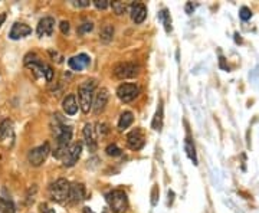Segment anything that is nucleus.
I'll list each match as a JSON object with an SVG mask.
<instances>
[{"label": "nucleus", "instance_id": "nucleus-1", "mask_svg": "<svg viewBox=\"0 0 259 213\" xmlns=\"http://www.w3.org/2000/svg\"><path fill=\"white\" fill-rule=\"evenodd\" d=\"M95 88H97V79H87L85 82H82L79 85V90H78L79 107L85 114H88L90 110L93 108V98Z\"/></svg>", "mask_w": 259, "mask_h": 213}, {"label": "nucleus", "instance_id": "nucleus-2", "mask_svg": "<svg viewBox=\"0 0 259 213\" xmlns=\"http://www.w3.org/2000/svg\"><path fill=\"white\" fill-rule=\"evenodd\" d=\"M69 182L66 179H58L49 186V196L54 202L64 203L69 199Z\"/></svg>", "mask_w": 259, "mask_h": 213}, {"label": "nucleus", "instance_id": "nucleus-3", "mask_svg": "<svg viewBox=\"0 0 259 213\" xmlns=\"http://www.w3.org/2000/svg\"><path fill=\"white\" fill-rule=\"evenodd\" d=\"M105 199L114 213H124L129 209V197L123 190H112L105 194Z\"/></svg>", "mask_w": 259, "mask_h": 213}, {"label": "nucleus", "instance_id": "nucleus-4", "mask_svg": "<svg viewBox=\"0 0 259 213\" xmlns=\"http://www.w3.org/2000/svg\"><path fill=\"white\" fill-rule=\"evenodd\" d=\"M49 152H51V147H49L48 143L39 146L36 149H32V150L29 152V154H28V161H29V164H31V166H35V167H39V166L46 160Z\"/></svg>", "mask_w": 259, "mask_h": 213}, {"label": "nucleus", "instance_id": "nucleus-5", "mask_svg": "<svg viewBox=\"0 0 259 213\" xmlns=\"http://www.w3.org/2000/svg\"><path fill=\"white\" fill-rule=\"evenodd\" d=\"M140 68L138 65L132 63V62H121L114 68V75L120 79H129L138 75Z\"/></svg>", "mask_w": 259, "mask_h": 213}, {"label": "nucleus", "instance_id": "nucleus-6", "mask_svg": "<svg viewBox=\"0 0 259 213\" xmlns=\"http://www.w3.org/2000/svg\"><path fill=\"white\" fill-rule=\"evenodd\" d=\"M140 94V87L135 84H121L117 88V97L123 102H131L132 99L138 97Z\"/></svg>", "mask_w": 259, "mask_h": 213}, {"label": "nucleus", "instance_id": "nucleus-7", "mask_svg": "<svg viewBox=\"0 0 259 213\" xmlns=\"http://www.w3.org/2000/svg\"><path fill=\"white\" fill-rule=\"evenodd\" d=\"M81 153H82V144L81 143H75L74 146H71L68 149L66 154L62 158L64 166L65 167H72V166H75V163H78V160L81 157Z\"/></svg>", "mask_w": 259, "mask_h": 213}, {"label": "nucleus", "instance_id": "nucleus-8", "mask_svg": "<svg viewBox=\"0 0 259 213\" xmlns=\"http://www.w3.org/2000/svg\"><path fill=\"white\" fill-rule=\"evenodd\" d=\"M25 65H26L28 68H31L33 72H36L37 75L43 77L45 69H46V63H43L36 54H28V55L25 57Z\"/></svg>", "mask_w": 259, "mask_h": 213}, {"label": "nucleus", "instance_id": "nucleus-9", "mask_svg": "<svg viewBox=\"0 0 259 213\" xmlns=\"http://www.w3.org/2000/svg\"><path fill=\"white\" fill-rule=\"evenodd\" d=\"M54 29H55V19L51 18V16H46V18L39 20V23H37V36H40V38H43V36H51V35L54 33Z\"/></svg>", "mask_w": 259, "mask_h": 213}, {"label": "nucleus", "instance_id": "nucleus-10", "mask_svg": "<svg viewBox=\"0 0 259 213\" xmlns=\"http://www.w3.org/2000/svg\"><path fill=\"white\" fill-rule=\"evenodd\" d=\"M32 33V28L26 23H22V22H16L12 29H10V33H9V38L13 39V40H18V39L25 38V36H29Z\"/></svg>", "mask_w": 259, "mask_h": 213}, {"label": "nucleus", "instance_id": "nucleus-11", "mask_svg": "<svg viewBox=\"0 0 259 213\" xmlns=\"http://www.w3.org/2000/svg\"><path fill=\"white\" fill-rule=\"evenodd\" d=\"M108 98H110V94H108V90L107 88H101L97 94V97L94 99L93 104V110L95 114H99L105 110V105L108 102Z\"/></svg>", "mask_w": 259, "mask_h": 213}, {"label": "nucleus", "instance_id": "nucleus-12", "mask_svg": "<svg viewBox=\"0 0 259 213\" xmlns=\"http://www.w3.org/2000/svg\"><path fill=\"white\" fill-rule=\"evenodd\" d=\"M144 143H146L144 136H143L141 130H138V128L132 130L129 136H127V144H129V147L131 150H140V149H143Z\"/></svg>", "mask_w": 259, "mask_h": 213}, {"label": "nucleus", "instance_id": "nucleus-13", "mask_svg": "<svg viewBox=\"0 0 259 213\" xmlns=\"http://www.w3.org/2000/svg\"><path fill=\"white\" fill-rule=\"evenodd\" d=\"M84 138H85V143H87V147L91 153L97 152V137H95V130H94L93 124H85L84 127Z\"/></svg>", "mask_w": 259, "mask_h": 213}, {"label": "nucleus", "instance_id": "nucleus-14", "mask_svg": "<svg viewBox=\"0 0 259 213\" xmlns=\"http://www.w3.org/2000/svg\"><path fill=\"white\" fill-rule=\"evenodd\" d=\"M90 57L88 55H85V54H79V55H76V57H72V58L68 61V65H69V68L71 69H74V71H82L84 68H87L88 65H90Z\"/></svg>", "mask_w": 259, "mask_h": 213}, {"label": "nucleus", "instance_id": "nucleus-15", "mask_svg": "<svg viewBox=\"0 0 259 213\" xmlns=\"http://www.w3.org/2000/svg\"><path fill=\"white\" fill-rule=\"evenodd\" d=\"M147 16V7L143 3H134L131 6V19L134 23H143Z\"/></svg>", "mask_w": 259, "mask_h": 213}, {"label": "nucleus", "instance_id": "nucleus-16", "mask_svg": "<svg viewBox=\"0 0 259 213\" xmlns=\"http://www.w3.org/2000/svg\"><path fill=\"white\" fill-rule=\"evenodd\" d=\"M85 197V186L82 183H74L69 187V199L72 203H79Z\"/></svg>", "mask_w": 259, "mask_h": 213}, {"label": "nucleus", "instance_id": "nucleus-17", "mask_svg": "<svg viewBox=\"0 0 259 213\" xmlns=\"http://www.w3.org/2000/svg\"><path fill=\"white\" fill-rule=\"evenodd\" d=\"M62 108H64V111H65L68 116H75V114H76L79 105H78V101H76L75 94H69V95H66V97L64 98V101H62Z\"/></svg>", "mask_w": 259, "mask_h": 213}, {"label": "nucleus", "instance_id": "nucleus-18", "mask_svg": "<svg viewBox=\"0 0 259 213\" xmlns=\"http://www.w3.org/2000/svg\"><path fill=\"white\" fill-rule=\"evenodd\" d=\"M151 127H153L154 130H157V131H160L162 127H163V102H162V101L159 102L157 113H156V117H154V120H153V122H151Z\"/></svg>", "mask_w": 259, "mask_h": 213}, {"label": "nucleus", "instance_id": "nucleus-19", "mask_svg": "<svg viewBox=\"0 0 259 213\" xmlns=\"http://www.w3.org/2000/svg\"><path fill=\"white\" fill-rule=\"evenodd\" d=\"M185 150H186V154L189 155V158L193 161V164L197 166V155H196V150H194V146H193V143H192V140H190L189 137L185 140Z\"/></svg>", "mask_w": 259, "mask_h": 213}, {"label": "nucleus", "instance_id": "nucleus-20", "mask_svg": "<svg viewBox=\"0 0 259 213\" xmlns=\"http://www.w3.org/2000/svg\"><path fill=\"white\" fill-rule=\"evenodd\" d=\"M132 121H134L132 113H130V111L123 113L121 117H120V121H118V128H120V130H126V128H129L130 125L132 124Z\"/></svg>", "mask_w": 259, "mask_h": 213}, {"label": "nucleus", "instance_id": "nucleus-21", "mask_svg": "<svg viewBox=\"0 0 259 213\" xmlns=\"http://www.w3.org/2000/svg\"><path fill=\"white\" fill-rule=\"evenodd\" d=\"M114 36V28H112V25H104L102 26V29H101V32H99V38L101 40H104V42H110Z\"/></svg>", "mask_w": 259, "mask_h": 213}, {"label": "nucleus", "instance_id": "nucleus-22", "mask_svg": "<svg viewBox=\"0 0 259 213\" xmlns=\"http://www.w3.org/2000/svg\"><path fill=\"white\" fill-rule=\"evenodd\" d=\"M159 19L163 22V25H164L167 32H170V30H171V18H170V13L167 12L166 9H163V10L159 13Z\"/></svg>", "mask_w": 259, "mask_h": 213}, {"label": "nucleus", "instance_id": "nucleus-23", "mask_svg": "<svg viewBox=\"0 0 259 213\" xmlns=\"http://www.w3.org/2000/svg\"><path fill=\"white\" fill-rule=\"evenodd\" d=\"M0 213H15V206L12 202L0 197Z\"/></svg>", "mask_w": 259, "mask_h": 213}, {"label": "nucleus", "instance_id": "nucleus-24", "mask_svg": "<svg viewBox=\"0 0 259 213\" xmlns=\"http://www.w3.org/2000/svg\"><path fill=\"white\" fill-rule=\"evenodd\" d=\"M111 6L117 15H124L127 13V9H129V6L124 1H112Z\"/></svg>", "mask_w": 259, "mask_h": 213}, {"label": "nucleus", "instance_id": "nucleus-25", "mask_svg": "<svg viewBox=\"0 0 259 213\" xmlns=\"http://www.w3.org/2000/svg\"><path fill=\"white\" fill-rule=\"evenodd\" d=\"M9 131H10V122L7 120L3 121V122H0V140L7 136Z\"/></svg>", "mask_w": 259, "mask_h": 213}, {"label": "nucleus", "instance_id": "nucleus-26", "mask_svg": "<svg viewBox=\"0 0 259 213\" xmlns=\"http://www.w3.org/2000/svg\"><path fill=\"white\" fill-rule=\"evenodd\" d=\"M239 18H241L243 22H246V20L251 19V18H252V12H251V9H249V7H246V6L241 7V10H239Z\"/></svg>", "mask_w": 259, "mask_h": 213}, {"label": "nucleus", "instance_id": "nucleus-27", "mask_svg": "<svg viewBox=\"0 0 259 213\" xmlns=\"http://www.w3.org/2000/svg\"><path fill=\"white\" fill-rule=\"evenodd\" d=\"M105 152H107V154L112 155V157H117V155L121 154V150H120V147H118L117 144H110V146L105 149Z\"/></svg>", "mask_w": 259, "mask_h": 213}, {"label": "nucleus", "instance_id": "nucleus-28", "mask_svg": "<svg viewBox=\"0 0 259 213\" xmlns=\"http://www.w3.org/2000/svg\"><path fill=\"white\" fill-rule=\"evenodd\" d=\"M94 29V25L91 22H85V23H82L81 26H79V29H78V32L79 33H87V32H91Z\"/></svg>", "mask_w": 259, "mask_h": 213}, {"label": "nucleus", "instance_id": "nucleus-29", "mask_svg": "<svg viewBox=\"0 0 259 213\" xmlns=\"http://www.w3.org/2000/svg\"><path fill=\"white\" fill-rule=\"evenodd\" d=\"M94 4H95V7L97 9H107L108 6H110V1L108 0H94Z\"/></svg>", "mask_w": 259, "mask_h": 213}, {"label": "nucleus", "instance_id": "nucleus-30", "mask_svg": "<svg viewBox=\"0 0 259 213\" xmlns=\"http://www.w3.org/2000/svg\"><path fill=\"white\" fill-rule=\"evenodd\" d=\"M59 28H61V32H62L64 35H66V33L69 32V22L62 20V22H61V25H59Z\"/></svg>", "mask_w": 259, "mask_h": 213}, {"label": "nucleus", "instance_id": "nucleus-31", "mask_svg": "<svg viewBox=\"0 0 259 213\" xmlns=\"http://www.w3.org/2000/svg\"><path fill=\"white\" fill-rule=\"evenodd\" d=\"M39 211H40V213H55V209H52V208L48 206L46 203H42V205L39 206Z\"/></svg>", "mask_w": 259, "mask_h": 213}, {"label": "nucleus", "instance_id": "nucleus-32", "mask_svg": "<svg viewBox=\"0 0 259 213\" xmlns=\"http://www.w3.org/2000/svg\"><path fill=\"white\" fill-rule=\"evenodd\" d=\"M75 4L79 6V7H85V6H90V1H88V0H79V1H76Z\"/></svg>", "mask_w": 259, "mask_h": 213}, {"label": "nucleus", "instance_id": "nucleus-33", "mask_svg": "<svg viewBox=\"0 0 259 213\" xmlns=\"http://www.w3.org/2000/svg\"><path fill=\"white\" fill-rule=\"evenodd\" d=\"M156 193H157V187L154 186V187H153V200H151V202H153V205H156V203H157V197H156Z\"/></svg>", "mask_w": 259, "mask_h": 213}, {"label": "nucleus", "instance_id": "nucleus-34", "mask_svg": "<svg viewBox=\"0 0 259 213\" xmlns=\"http://www.w3.org/2000/svg\"><path fill=\"white\" fill-rule=\"evenodd\" d=\"M192 10H194V6H193L192 3H187V4H186V12H187V13H192Z\"/></svg>", "mask_w": 259, "mask_h": 213}, {"label": "nucleus", "instance_id": "nucleus-35", "mask_svg": "<svg viewBox=\"0 0 259 213\" xmlns=\"http://www.w3.org/2000/svg\"><path fill=\"white\" fill-rule=\"evenodd\" d=\"M173 196H174V193H173L171 190H168V205L173 203Z\"/></svg>", "mask_w": 259, "mask_h": 213}, {"label": "nucleus", "instance_id": "nucleus-36", "mask_svg": "<svg viewBox=\"0 0 259 213\" xmlns=\"http://www.w3.org/2000/svg\"><path fill=\"white\" fill-rule=\"evenodd\" d=\"M4 20H6V15H4V13H0V28H1V25L4 23Z\"/></svg>", "mask_w": 259, "mask_h": 213}, {"label": "nucleus", "instance_id": "nucleus-37", "mask_svg": "<svg viewBox=\"0 0 259 213\" xmlns=\"http://www.w3.org/2000/svg\"><path fill=\"white\" fill-rule=\"evenodd\" d=\"M84 213H95L94 211H91L90 208H84V211H82ZM104 213H107V212H104Z\"/></svg>", "mask_w": 259, "mask_h": 213}]
</instances>
